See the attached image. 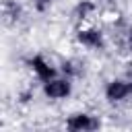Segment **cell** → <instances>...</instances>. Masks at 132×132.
<instances>
[{
	"mask_svg": "<svg viewBox=\"0 0 132 132\" xmlns=\"http://www.w3.org/2000/svg\"><path fill=\"white\" fill-rule=\"evenodd\" d=\"M132 95V76L130 78H116L105 85V99L111 103H120Z\"/></svg>",
	"mask_w": 132,
	"mask_h": 132,
	"instance_id": "1",
	"label": "cell"
},
{
	"mask_svg": "<svg viewBox=\"0 0 132 132\" xmlns=\"http://www.w3.org/2000/svg\"><path fill=\"white\" fill-rule=\"evenodd\" d=\"M70 91H72V82H70L68 76L66 78L54 76V78L43 82V95L47 99H66L70 95Z\"/></svg>",
	"mask_w": 132,
	"mask_h": 132,
	"instance_id": "2",
	"label": "cell"
},
{
	"mask_svg": "<svg viewBox=\"0 0 132 132\" xmlns=\"http://www.w3.org/2000/svg\"><path fill=\"white\" fill-rule=\"evenodd\" d=\"M66 128L74 130V132H89V130L99 128V120L93 118L91 113H72L66 120Z\"/></svg>",
	"mask_w": 132,
	"mask_h": 132,
	"instance_id": "3",
	"label": "cell"
},
{
	"mask_svg": "<svg viewBox=\"0 0 132 132\" xmlns=\"http://www.w3.org/2000/svg\"><path fill=\"white\" fill-rule=\"evenodd\" d=\"M76 39L85 45V47H91V50H103L105 45V37L99 29L95 27H87V29H80L76 33Z\"/></svg>",
	"mask_w": 132,
	"mask_h": 132,
	"instance_id": "4",
	"label": "cell"
},
{
	"mask_svg": "<svg viewBox=\"0 0 132 132\" xmlns=\"http://www.w3.org/2000/svg\"><path fill=\"white\" fill-rule=\"evenodd\" d=\"M27 64L31 66V70L35 72V76H37L39 80H43V82L56 76V68H54L43 56H31V58L27 60Z\"/></svg>",
	"mask_w": 132,
	"mask_h": 132,
	"instance_id": "5",
	"label": "cell"
},
{
	"mask_svg": "<svg viewBox=\"0 0 132 132\" xmlns=\"http://www.w3.org/2000/svg\"><path fill=\"white\" fill-rule=\"evenodd\" d=\"M95 10V4L91 2V0H80L76 6H74V10H72V16L76 19V21H85V19H89V14Z\"/></svg>",
	"mask_w": 132,
	"mask_h": 132,
	"instance_id": "6",
	"label": "cell"
},
{
	"mask_svg": "<svg viewBox=\"0 0 132 132\" xmlns=\"http://www.w3.org/2000/svg\"><path fill=\"white\" fill-rule=\"evenodd\" d=\"M62 72H64L68 78H72V76H80L82 66H80V62H76V60H64V62H62Z\"/></svg>",
	"mask_w": 132,
	"mask_h": 132,
	"instance_id": "7",
	"label": "cell"
},
{
	"mask_svg": "<svg viewBox=\"0 0 132 132\" xmlns=\"http://www.w3.org/2000/svg\"><path fill=\"white\" fill-rule=\"evenodd\" d=\"M4 14H6L10 21H19V19H21V6H19L14 0H6V2H4Z\"/></svg>",
	"mask_w": 132,
	"mask_h": 132,
	"instance_id": "8",
	"label": "cell"
},
{
	"mask_svg": "<svg viewBox=\"0 0 132 132\" xmlns=\"http://www.w3.org/2000/svg\"><path fill=\"white\" fill-rule=\"evenodd\" d=\"M122 47L126 52H132V27H128L124 33H122Z\"/></svg>",
	"mask_w": 132,
	"mask_h": 132,
	"instance_id": "9",
	"label": "cell"
},
{
	"mask_svg": "<svg viewBox=\"0 0 132 132\" xmlns=\"http://www.w3.org/2000/svg\"><path fill=\"white\" fill-rule=\"evenodd\" d=\"M33 4H35L37 10H45V8H50L52 0H33Z\"/></svg>",
	"mask_w": 132,
	"mask_h": 132,
	"instance_id": "10",
	"label": "cell"
},
{
	"mask_svg": "<svg viewBox=\"0 0 132 132\" xmlns=\"http://www.w3.org/2000/svg\"><path fill=\"white\" fill-rule=\"evenodd\" d=\"M107 2H113V0H107Z\"/></svg>",
	"mask_w": 132,
	"mask_h": 132,
	"instance_id": "11",
	"label": "cell"
}]
</instances>
